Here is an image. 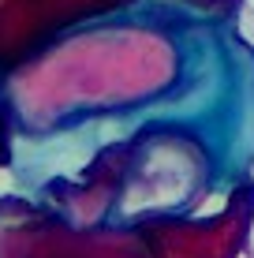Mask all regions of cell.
<instances>
[{"label": "cell", "mask_w": 254, "mask_h": 258, "mask_svg": "<svg viewBox=\"0 0 254 258\" xmlns=\"http://www.w3.org/2000/svg\"><path fill=\"white\" fill-rule=\"evenodd\" d=\"M135 120L127 116H101V120H82L71 127L49 131V135H15L12 139V168L23 176L30 191L52 180H71L86 172V165L101 154L105 146L120 142Z\"/></svg>", "instance_id": "cell-1"}, {"label": "cell", "mask_w": 254, "mask_h": 258, "mask_svg": "<svg viewBox=\"0 0 254 258\" xmlns=\"http://www.w3.org/2000/svg\"><path fill=\"white\" fill-rule=\"evenodd\" d=\"M8 195H34V191L23 183V176L12 165H0V199H8Z\"/></svg>", "instance_id": "cell-2"}, {"label": "cell", "mask_w": 254, "mask_h": 258, "mask_svg": "<svg viewBox=\"0 0 254 258\" xmlns=\"http://www.w3.org/2000/svg\"><path fill=\"white\" fill-rule=\"evenodd\" d=\"M239 34H243V41L254 49V15H250V12L239 15ZM250 176H254V168H250Z\"/></svg>", "instance_id": "cell-3"}, {"label": "cell", "mask_w": 254, "mask_h": 258, "mask_svg": "<svg viewBox=\"0 0 254 258\" xmlns=\"http://www.w3.org/2000/svg\"><path fill=\"white\" fill-rule=\"evenodd\" d=\"M247 251L254 254V217H250V228H247Z\"/></svg>", "instance_id": "cell-4"}, {"label": "cell", "mask_w": 254, "mask_h": 258, "mask_svg": "<svg viewBox=\"0 0 254 258\" xmlns=\"http://www.w3.org/2000/svg\"><path fill=\"white\" fill-rule=\"evenodd\" d=\"M243 4H247V12H250V15H254V0H243Z\"/></svg>", "instance_id": "cell-5"}, {"label": "cell", "mask_w": 254, "mask_h": 258, "mask_svg": "<svg viewBox=\"0 0 254 258\" xmlns=\"http://www.w3.org/2000/svg\"><path fill=\"white\" fill-rule=\"evenodd\" d=\"M235 258H254V254H250V251H247V254H235Z\"/></svg>", "instance_id": "cell-6"}]
</instances>
